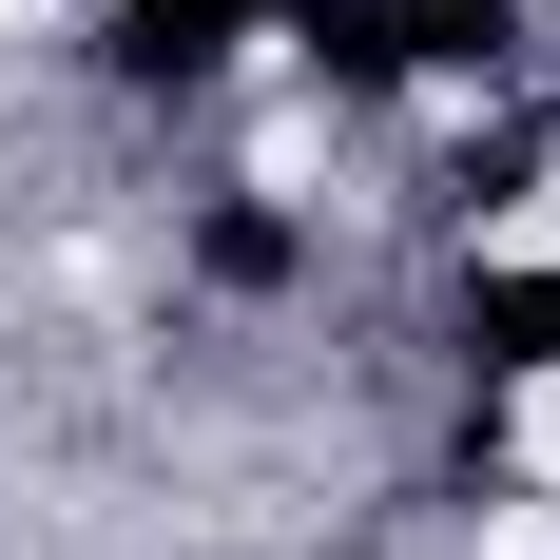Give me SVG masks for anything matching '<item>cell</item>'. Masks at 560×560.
I'll return each mask as SVG.
<instances>
[{
	"label": "cell",
	"mask_w": 560,
	"mask_h": 560,
	"mask_svg": "<svg viewBox=\"0 0 560 560\" xmlns=\"http://www.w3.org/2000/svg\"><path fill=\"white\" fill-rule=\"evenodd\" d=\"M290 20H310V0H116V58H136V78H213L232 39H290Z\"/></svg>",
	"instance_id": "cell-1"
}]
</instances>
